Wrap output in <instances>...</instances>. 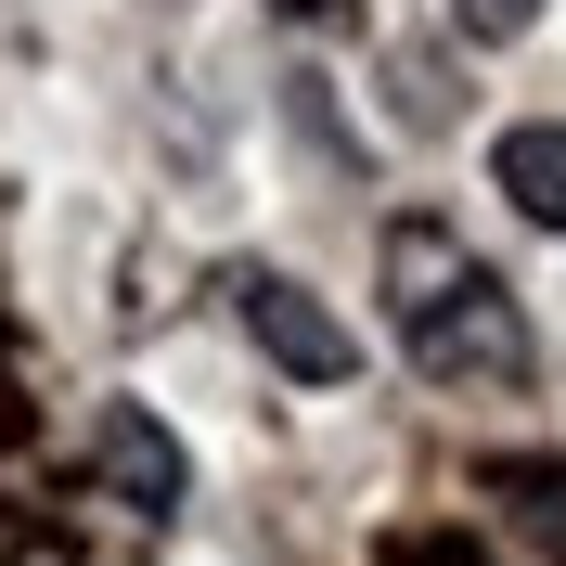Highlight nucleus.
Returning <instances> with one entry per match:
<instances>
[{
    "instance_id": "39448f33",
    "label": "nucleus",
    "mask_w": 566,
    "mask_h": 566,
    "mask_svg": "<svg viewBox=\"0 0 566 566\" xmlns=\"http://www.w3.org/2000/svg\"><path fill=\"white\" fill-rule=\"evenodd\" d=\"M541 13H554V0H451V27H463V39H528Z\"/></svg>"
},
{
    "instance_id": "f03ea898",
    "label": "nucleus",
    "mask_w": 566,
    "mask_h": 566,
    "mask_svg": "<svg viewBox=\"0 0 566 566\" xmlns=\"http://www.w3.org/2000/svg\"><path fill=\"white\" fill-rule=\"evenodd\" d=\"M232 322H245L258 360H271V374H296V387H348V374H360V335L322 310L296 271H232Z\"/></svg>"
},
{
    "instance_id": "f257e3e1",
    "label": "nucleus",
    "mask_w": 566,
    "mask_h": 566,
    "mask_svg": "<svg viewBox=\"0 0 566 566\" xmlns=\"http://www.w3.org/2000/svg\"><path fill=\"white\" fill-rule=\"evenodd\" d=\"M387 322L424 387H528V310L451 219H387Z\"/></svg>"
},
{
    "instance_id": "7ed1b4c3",
    "label": "nucleus",
    "mask_w": 566,
    "mask_h": 566,
    "mask_svg": "<svg viewBox=\"0 0 566 566\" xmlns=\"http://www.w3.org/2000/svg\"><path fill=\"white\" fill-rule=\"evenodd\" d=\"M104 476H116L129 515H180V502H193V451H180L142 399H104Z\"/></svg>"
},
{
    "instance_id": "20e7f679",
    "label": "nucleus",
    "mask_w": 566,
    "mask_h": 566,
    "mask_svg": "<svg viewBox=\"0 0 566 566\" xmlns=\"http://www.w3.org/2000/svg\"><path fill=\"white\" fill-rule=\"evenodd\" d=\"M490 193L528 232H566V116H515V129L490 142Z\"/></svg>"
}]
</instances>
